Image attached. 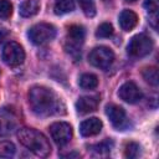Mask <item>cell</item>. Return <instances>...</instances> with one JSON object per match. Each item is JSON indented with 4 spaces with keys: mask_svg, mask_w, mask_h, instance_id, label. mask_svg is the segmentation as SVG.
Returning <instances> with one entry per match:
<instances>
[{
    "mask_svg": "<svg viewBox=\"0 0 159 159\" xmlns=\"http://www.w3.org/2000/svg\"><path fill=\"white\" fill-rule=\"evenodd\" d=\"M153 50V40L145 34L133 36L127 46V51L132 57H144Z\"/></svg>",
    "mask_w": 159,
    "mask_h": 159,
    "instance_id": "obj_4",
    "label": "cell"
},
{
    "mask_svg": "<svg viewBox=\"0 0 159 159\" xmlns=\"http://www.w3.org/2000/svg\"><path fill=\"white\" fill-rule=\"evenodd\" d=\"M53 10L56 15H65L75 10L73 0H55Z\"/></svg>",
    "mask_w": 159,
    "mask_h": 159,
    "instance_id": "obj_17",
    "label": "cell"
},
{
    "mask_svg": "<svg viewBox=\"0 0 159 159\" xmlns=\"http://www.w3.org/2000/svg\"><path fill=\"white\" fill-rule=\"evenodd\" d=\"M138 24V16L134 11L132 10H123L119 15V25L122 27V30L124 31H130L133 30Z\"/></svg>",
    "mask_w": 159,
    "mask_h": 159,
    "instance_id": "obj_14",
    "label": "cell"
},
{
    "mask_svg": "<svg viewBox=\"0 0 159 159\" xmlns=\"http://www.w3.org/2000/svg\"><path fill=\"white\" fill-rule=\"evenodd\" d=\"M29 104L35 114L42 117L65 112V106L60 97L51 88L43 86H35L29 91Z\"/></svg>",
    "mask_w": 159,
    "mask_h": 159,
    "instance_id": "obj_1",
    "label": "cell"
},
{
    "mask_svg": "<svg viewBox=\"0 0 159 159\" xmlns=\"http://www.w3.org/2000/svg\"><path fill=\"white\" fill-rule=\"evenodd\" d=\"M12 14V5L9 0H0V17L9 19Z\"/></svg>",
    "mask_w": 159,
    "mask_h": 159,
    "instance_id": "obj_23",
    "label": "cell"
},
{
    "mask_svg": "<svg viewBox=\"0 0 159 159\" xmlns=\"http://www.w3.org/2000/svg\"><path fill=\"white\" fill-rule=\"evenodd\" d=\"M102 127H103L102 120L96 117H92V118L83 120L80 124V133L83 137H92V135L98 134L102 130Z\"/></svg>",
    "mask_w": 159,
    "mask_h": 159,
    "instance_id": "obj_13",
    "label": "cell"
},
{
    "mask_svg": "<svg viewBox=\"0 0 159 159\" xmlns=\"http://www.w3.org/2000/svg\"><path fill=\"white\" fill-rule=\"evenodd\" d=\"M15 145L11 142H0V158H10L15 154Z\"/></svg>",
    "mask_w": 159,
    "mask_h": 159,
    "instance_id": "obj_20",
    "label": "cell"
},
{
    "mask_svg": "<svg viewBox=\"0 0 159 159\" xmlns=\"http://www.w3.org/2000/svg\"><path fill=\"white\" fill-rule=\"evenodd\" d=\"M99 98L97 96H83L76 102V109L80 114H88L97 109Z\"/></svg>",
    "mask_w": 159,
    "mask_h": 159,
    "instance_id": "obj_11",
    "label": "cell"
},
{
    "mask_svg": "<svg viewBox=\"0 0 159 159\" xmlns=\"http://www.w3.org/2000/svg\"><path fill=\"white\" fill-rule=\"evenodd\" d=\"M113 35V26L109 22H103L97 27L96 36L99 39H107Z\"/></svg>",
    "mask_w": 159,
    "mask_h": 159,
    "instance_id": "obj_21",
    "label": "cell"
},
{
    "mask_svg": "<svg viewBox=\"0 0 159 159\" xmlns=\"http://www.w3.org/2000/svg\"><path fill=\"white\" fill-rule=\"evenodd\" d=\"M84 41V29L81 25H72L68 27L66 36V50L72 56L80 55L81 46Z\"/></svg>",
    "mask_w": 159,
    "mask_h": 159,
    "instance_id": "obj_8",
    "label": "cell"
},
{
    "mask_svg": "<svg viewBox=\"0 0 159 159\" xmlns=\"http://www.w3.org/2000/svg\"><path fill=\"white\" fill-rule=\"evenodd\" d=\"M39 10H40L39 0H25L19 7V12L22 17H31L36 15Z\"/></svg>",
    "mask_w": 159,
    "mask_h": 159,
    "instance_id": "obj_15",
    "label": "cell"
},
{
    "mask_svg": "<svg viewBox=\"0 0 159 159\" xmlns=\"http://www.w3.org/2000/svg\"><path fill=\"white\" fill-rule=\"evenodd\" d=\"M111 148H112V142H109V140L102 142V143L96 144V145H93V147H92V149H94V150H96L97 153H99V154L109 152V150H111Z\"/></svg>",
    "mask_w": 159,
    "mask_h": 159,
    "instance_id": "obj_24",
    "label": "cell"
},
{
    "mask_svg": "<svg viewBox=\"0 0 159 159\" xmlns=\"http://www.w3.org/2000/svg\"><path fill=\"white\" fill-rule=\"evenodd\" d=\"M27 36L30 39V41L35 45H45L47 42H50L51 40L55 39L56 36V29L53 25L51 24H46V22H40L34 25L29 32Z\"/></svg>",
    "mask_w": 159,
    "mask_h": 159,
    "instance_id": "obj_3",
    "label": "cell"
},
{
    "mask_svg": "<svg viewBox=\"0 0 159 159\" xmlns=\"http://www.w3.org/2000/svg\"><path fill=\"white\" fill-rule=\"evenodd\" d=\"M118 96L127 103H137L142 99V92L134 82H125L119 87Z\"/></svg>",
    "mask_w": 159,
    "mask_h": 159,
    "instance_id": "obj_10",
    "label": "cell"
},
{
    "mask_svg": "<svg viewBox=\"0 0 159 159\" xmlns=\"http://www.w3.org/2000/svg\"><path fill=\"white\" fill-rule=\"evenodd\" d=\"M143 78L152 86H157L158 84V70L155 67H147L143 70L142 72Z\"/></svg>",
    "mask_w": 159,
    "mask_h": 159,
    "instance_id": "obj_18",
    "label": "cell"
},
{
    "mask_svg": "<svg viewBox=\"0 0 159 159\" xmlns=\"http://www.w3.org/2000/svg\"><path fill=\"white\" fill-rule=\"evenodd\" d=\"M50 134L57 145L63 147L72 139V127L66 122H55L50 125Z\"/></svg>",
    "mask_w": 159,
    "mask_h": 159,
    "instance_id": "obj_9",
    "label": "cell"
},
{
    "mask_svg": "<svg viewBox=\"0 0 159 159\" xmlns=\"http://www.w3.org/2000/svg\"><path fill=\"white\" fill-rule=\"evenodd\" d=\"M144 7L148 10L149 14H152V15H157V10H158L157 0H145V2H144Z\"/></svg>",
    "mask_w": 159,
    "mask_h": 159,
    "instance_id": "obj_25",
    "label": "cell"
},
{
    "mask_svg": "<svg viewBox=\"0 0 159 159\" xmlns=\"http://www.w3.org/2000/svg\"><path fill=\"white\" fill-rule=\"evenodd\" d=\"M106 114L116 128H122L125 123V111L117 104H108L106 107Z\"/></svg>",
    "mask_w": 159,
    "mask_h": 159,
    "instance_id": "obj_12",
    "label": "cell"
},
{
    "mask_svg": "<svg viewBox=\"0 0 159 159\" xmlns=\"http://www.w3.org/2000/svg\"><path fill=\"white\" fill-rule=\"evenodd\" d=\"M104 1H108V0H104Z\"/></svg>",
    "mask_w": 159,
    "mask_h": 159,
    "instance_id": "obj_27",
    "label": "cell"
},
{
    "mask_svg": "<svg viewBox=\"0 0 159 159\" xmlns=\"http://www.w3.org/2000/svg\"><path fill=\"white\" fill-rule=\"evenodd\" d=\"M139 154H140V147H139V144H137L134 142H130V143H128L125 145L124 155L127 158H137Z\"/></svg>",
    "mask_w": 159,
    "mask_h": 159,
    "instance_id": "obj_22",
    "label": "cell"
},
{
    "mask_svg": "<svg viewBox=\"0 0 159 159\" xmlns=\"http://www.w3.org/2000/svg\"><path fill=\"white\" fill-rule=\"evenodd\" d=\"M88 61L92 66L99 70H107L111 67V65L114 61V53L111 48L106 46H98L89 52Z\"/></svg>",
    "mask_w": 159,
    "mask_h": 159,
    "instance_id": "obj_6",
    "label": "cell"
},
{
    "mask_svg": "<svg viewBox=\"0 0 159 159\" xmlns=\"http://www.w3.org/2000/svg\"><path fill=\"white\" fill-rule=\"evenodd\" d=\"M125 1H128V2H134V1H137V0H125Z\"/></svg>",
    "mask_w": 159,
    "mask_h": 159,
    "instance_id": "obj_26",
    "label": "cell"
},
{
    "mask_svg": "<svg viewBox=\"0 0 159 159\" xmlns=\"http://www.w3.org/2000/svg\"><path fill=\"white\" fill-rule=\"evenodd\" d=\"M20 143L37 157H47L51 153V145L47 138L34 128H21L17 132Z\"/></svg>",
    "mask_w": 159,
    "mask_h": 159,
    "instance_id": "obj_2",
    "label": "cell"
},
{
    "mask_svg": "<svg viewBox=\"0 0 159 159\" xmlns=\"http://www.w3.org/2000/svg\"><path fill=\"white\" fill-rule=\"evenodd\" d=\"M83 14L88 17H93L96 15V5L94 0H77Z\"/></svg>",
    "mask_w": 159,
    "mask_h": 159,
    "instance_id": "obj_19",
    "label": "cell"
},
{
    "mask_svg": "<svg viewBox=\"0 0 159 159\" xmlns=\"http://www.w3.org/2000/svg\"><path fill=\"white\" fill-rule=\"evenodd\" d=\"M1 57H2V61L7 66L17 67L25 60V51L20 43H17L15 41H10V42L5 43V46L2 47Z\"/></svg>",
    "mask_w": 159,
    "mask_h": 159,
    "instance_id": "obj_7",
    "label": "cell"
},
{
    "mask_svg": "<svg viewBox=\"0 0 159 159\" xmlns=\"http://www.w3.org/2000/svg\"><path fill=\"white\" fill-rule=\"evenodd\" d=\"M20 124V117L12 107H2L0 109V137L14 133Z\"/></svg>",
    "mask_w": 159,
    "mask_h": 159,
    "instance_id": "obj_5",
    "label": "cell"
},
{
    "mask_svg": "<svg viewBox=\"0 0 159 159\" xmlns=\"http://www.w3.org/2000/svg\"><path fill=\"white\" fill-rule=\"evenodd\" d=\"M78 84L83 89H94L98 86V78L93 73H83L80 76Z\"/></svg>",
    "mask_w": 159,
    "mask_h": 159,
    "instance_id": "obj_16",
    "label": "cell"
}]
</instances>
